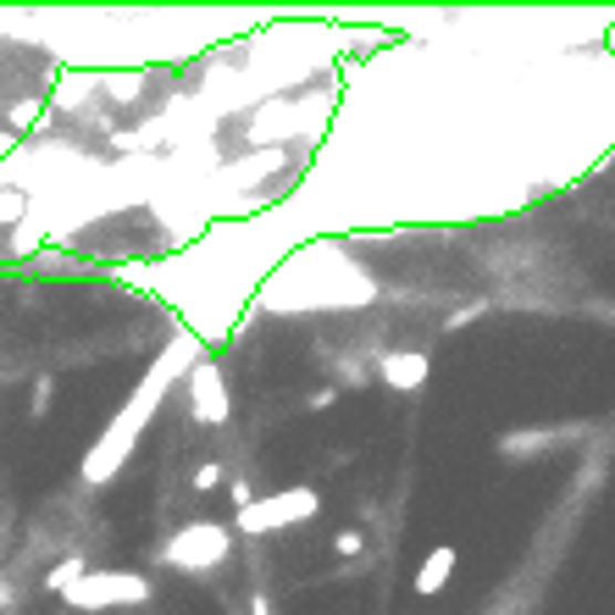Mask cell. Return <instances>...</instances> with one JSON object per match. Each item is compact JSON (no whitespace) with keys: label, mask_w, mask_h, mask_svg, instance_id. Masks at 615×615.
Wrapping results in <instances>:
<instances>
[{"label":"cell","mask_w":615,"mask_h":615,"mask_svg":"<svg viewBox=\"0 0 615 615\" xmlns=\"http://www.w3.org/2000/svg\"><path fill=\"white\" fill-rule=\"evenodd\" d=\"M195 366H200V333H178V338H173V350H167V355L145 372V383L134 388V399L117 410V421L106 427V438L84 455V482H95V488H101V482H112V477H117V466L134 455V444H139L145 421L156 416V405L167 399V388L178 383V372H195Z\"/></svg>","instance_id":"cell-1"},{"label":"cell","mask_w":615,"mask_h":615,"mask_svg":"<svg viewBox=\"0 0 615 615\" xmlns=\"http://www.w3.org/2000/svg\"><path fill=\"white\" fill-rule=\"evenodd\" d=\"M228 554H233V527H222V521H189V527H178V532L161 543L156 560H161L167 571L200 576V571H217Z\"/></svg>","instance_id":"cell-2"},{"label":"cell","mask_w":615,"mask_h":615,"mask_svg":"<svg viewBox=\"0 0 615 615\" xmlns=\"http://www.w3.org/2000/svg\"><path fill=\"white\" fill-rule=\"evenodd\" d=\"M316 510H322L316 488H283V493H267V499H256L250 510H239V515H233V532H244V538H261V532H278V527L311 521Z\"/></svg>","instance_id":"cell-3"},{"label":"cell","mask_w":615,"mask_h":615,"mask_svg":"<svg viewBox=\"0 0 615 615\" xmlns=\"http://www.w3.org/2000/svg\"><path fill=\"white\" fill-rule=\"evenodd\" d=\"M156 587H150V576L145 571H90L73 593H67V604H79V609H134V604H145Z\"/></svg>","instance_id":"cell-4"},{"label":"cell","mask_w":615,"mask_h":615,"mask_svg":"<svg viewBox=\"0 0 615 615\" xmlns=\"http://www.w3.org/2000/svg\"><path fill=\"white\" fill-rule=\"evenodd\" d=\"M189 416H195V421H206V427H228V421H233L228 377H222L211 361H200V366L189 372Z\"/></svg>","instance_id":"cell-5"},{"label":"cell","mask_w":615,"mask_h":615,"mask_svg":"<svg viewBox=\"0 0 615 615\" xmlns=\"http://www.w3.org/2000/svg\"><path fill=\"white\" fill-rule=\"evenodd\" d=\"M377 377H383L394 394H416V388L432 377V361H427V350H383V355H377Z\"/></svg>","instance_id":"cell-6"},{"label":"cell","mask_w":615,"mask_h":615,"mask_svg":"<svg viewBox=\"0 0 615 615\" xmlns=\"http://www.w3.org/2000/svg\"><path fill=\"white\" fill-rule=\"evenodd\" d=\"M455 560H460V554H455L449 543L427 549V554H421V565H416V582H410V587H416V598L444 593V587H449V576H455Z\"/></svg>","instance_id":"cell-7"},{"label":"cell","mask_w":615,"mask_h":615,"mask_svg":"<svg viewBox=\"0 0 615 615\" xmlns=\"http://www.w3.org/2000/svg\"><path fill=\"white\" fill-rule=\"evenodd\" d=\"M84 576H90V560H84V554H67V560L51 571V593H73Z\"/></svg>","instance_id":"cell-8"},{"label":"cell","mask_w":615,"mask_h":615,"mask_svg":"<svg viewBox=\"0 0 615 615\" xmlns=\"http://www.w3.org/2000/svg\"><path fill=\"white\" fill-rule=\"evenodd\" d=\"M217 482H222V466H217V460H206V466L195 471V488H200V493H211Z\"/></svg>","instance_id":"cell-9"},{"label":"cell","mask_w":615,"mask_h":615,"mask_svg":"<svg viewBox=\"0 0 615 615\" xmlns=\"http://www.w3.org/2000/svg\"><path fill=\"white\" fill-rule=\"evenodd\" d=\"M228 493H233V515H239V510H250V504H256V488H250V482H244V477H233V488H228Z\"/></svg>","instance_id":"cell-10"},{"label":"cell","mask_w":615,"mask_h":615,"mask_svg":"<svg viewBox=\"0 0 615 615\" xmlns=\"http://www.w3.org/2000/svg\"><path fill=\"white\" fill-rule=\"evenodd\" d=\"M361 543H366V538H361V532H355V527H350V532H338V538H333V549H338V554H361Z\"/></svg>","instance_id":"cell-11"},{"label":"cell","mask_w":615,"mask_h":615,"mask_svg":"<svg viewBox=\"0 0 615 615\" xmlns=\"http://www.w3.org/2000/svg\"><path fill=\"white\" fill-rule=\"evenodd\" d=\"M333 399H338V388H322V394H311V410H327Z\"/></svg>","instance_id":"cell-12"},{"label":"cell","mask_w":615,"mask_h":615,"mask_svg":"<svg viewBox=\"0 0 615 615\" xmlns=\"http://www.w3.org/2000/svg\"><path fill=\"white\" fill-rule=\"evenodd\" d=\"M250 615H272V604H267V598L256 593V598H250Z\"/></svg>","instance_id":"cell-13"}]
</instances>
